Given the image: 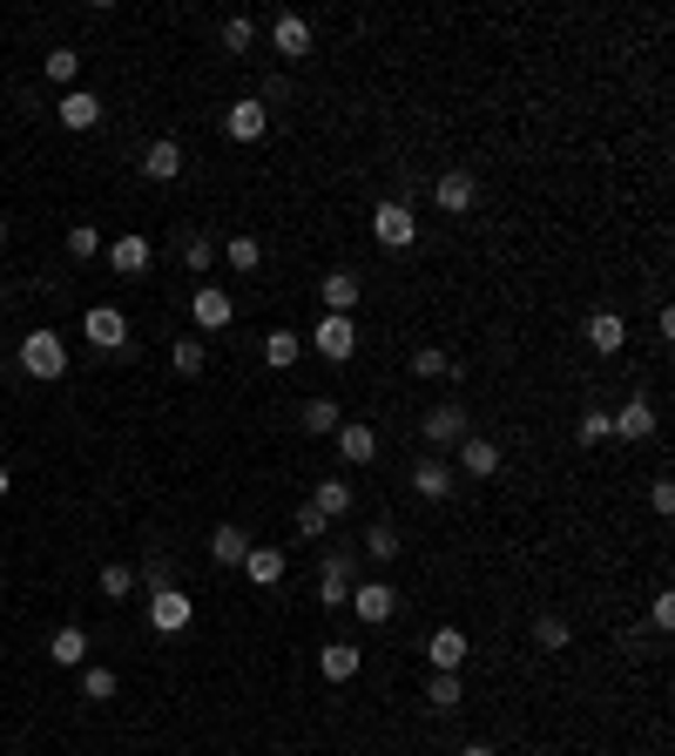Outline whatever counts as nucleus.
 I'll use <instances>...</instances> for the list:
<instances>
[{
	"instance_id": "nucleus-4",
	"label": "nucleus",
	"mask_w": 675,
	"mask_h": 756,
	"mask_svg": "<svg viewBox=\"0 0 675 756\" xmlns=\"http://www.w3.org/2000/svg\"><path fill=\"white\" fill-rule=\"evenodd\" d=\"M81 338L95 344V352H122V344H129V318H122V304H88L81 311Z\"/></svg>"
},
{
	"instance_id": "nucleus-28",
	"label": "nucleus",
	"mask_w": 675,
	"mask_h": 756,
	"mask_svg": "<svg viewBox=\"0 0 675 756\" xmlns=\"http://www.w3.org/2000/svg\"><path fill=\"white\" fill-rule=\"evenodd\" d=\"M459 703H467V682H459V676H440V669H433V682H425V709L453 716Z\"/></svg>"
},
{
	"instance_id": "nucleus-32",
	"label": "nucleus",
	"mask_w": 675,
	"mask_h": 756,
	"mask_svg": "<svg viewBox=\"0 0 675 756\" xmlns=\"http://www.w3.org/2000/svg\"><path fill=\"white\" fill-rule=\"evenodd\" d=\"M169 365H176V378H203V338H176Z\"/></svg>"
},
{
	"instance_id": "nucleus-20",
	"label": "nucleus",
	"mask_w": 675,
	"mask_h": 756,
	"mask_svg": "<svg viewBox=\"0 0 675 756\" xmlns=\"http://www.w3.org/2000/svg\"><path fill=\"white\" fill-rule=\"evenodd\" d=\"M338 459L345 466H372L379 459V432L372 426H338Z\"/></svg>"
},
{
	"instance_id": "nucleus-41",
	"label": "nucleus",
	"mask_w": 675,
	"mask_h": 756,
	"mask_svg": "<svg viewBox=\"0 0 675 756\" xmlns=\"http://www.w3.org/2000/svg\"><path fill=\"white\" fill-rule=\"evenodd\" d=\"M182 264H190V270L203 277L209 264H217V243H209V237H190V250H182Z\"/></svg>"
},
{
	"instance_id": "nucleus-47",
	"label": "nucleus",
	"mask_w": 675,
	"mask_h": 756,
	"mask_svg": "<svg viewBox=\"0 0 675 756\" xmlns=\"http://www.w3.org/2000/svg\"><path fill=\"white\" fill-rule=\"evenodd\" d=\"M459 756H494V749H486V743H467V749H459Z\"/></svg>"
},
{
	"instance_id": "nucleus-23",
	"label": "nucleus",
	"mask_w": 675,
	"mask_h": 756,
	"mask_svg": "<svg viewBox=\"0 0 675 756\" xmlns=\"http://www.w3.org/2000/svg\"><path fill=\"white\" fill-rule=\"evenodd\" d=\"M318 669H324V682H352V676L365 669V655H358L352 642H324V648H318Z\"/></svg>"
},
{
	"instance_id": "nucleus-13",
	"label": "nucleus",
	"mask_w": 675,
	"mask_h": 756,
	"mask_svg": "<svg viewBox=\"0 0 675 756\" xmlns=\"http://www.w3.org/2000/svg\"><path fill=\"white\" fill-rule=\"evenodd\" d=\"M224 129H230V142H264V129H270V109L257 102V94H243V102H230Z\"/></svg>"
},
{
	"instance_id": "nucleus-12",
	"label": "nucleus",
	"mask_w": 675,
	"mask_h": 756,
	"mask_svg": "<svg viewBox=\"0 0 675 756\" xmlns=\"http://www.w3.org/2000/svg\"><path fill=\"white\" fill-rule=\"evenodd\" d=\"M581 331H588V344H595V352L601 358H615L622 352V344H628V318H622V311H588V325H581Z\"/></svg>"
},
{
	"instance_id": "nucleus-5",
	"label": "nucleus",
	"mask_w": 675,
	"mask_h": 756,
	"mask_svg": "<svg viewBox=\"0 0 675 756\" xmlns=\"http://www.w3.org/2000/svg\"><path fill=\"white\" fill-rule=\"evenodd\" d=\"M365 628H379V621H392L398 615V588L392 581H352V602H345Z\"/></svg>"
},
{
	"instance_id": "nucleus-26",
	"label": "nucleus",
	"mask_w": 675,
	"mask_h": 756,
	"mask_svg": "<svg viewBox=\"0 0 675 756\" xmlns=\"http://www.w3.org/2000/svg\"><path fill=\"white\" fill-rule=\"evenodd\" d=\"M311 507L324 514V520H338V514H352V487L338 480V472H324V480H311Z\"/></svg>"
},
{
	"instance_id": "nucleus-19",
	"label": "nucleus",
	"mask_w": 675,
	"mask_h": 756,
	"mask_svg": "<svg viewBox=\"0 0 675 756\" xmlns=\"http://www.w3.org/2000/svg\"><path fill=\"white\" fill-rule=\"evenodd\" d=\"M284 567H291L284 547H257V541H251V554H243V575H251V588H278Z\"/></svg>"
},
{
	"instance_id": "nucleus-10",
	"label": "nucleus",
	"mask_w": 675,
	"mask_h": 756,
	"mask_svg": "<svg viewBox=\"0 0 675 756\" xmlns=\"http://www.w3.org/2000/svg\"><path fill=\"white\" fill-rule=\"evenodd\" d=\"M433 203H440L446 216H467V210L480 203V182H473V169H446V176L433 182Z\"/></svg>"
},
{
	"instance_id": "nucleus-31",
	"label": "nucleus",
	"mask_w": 675,
	"mask_h": 756,
	"mask_svg": "<svg viewBox=\"0 0 675 756\" xmlns=\"http://www.w3.org/2000/svg\"><path fill=\"white\" fill-rule=\"evenodd\" d=\"M224 48H230V54H251V48H257V21H251V14H230V21H224Z\"/></svg>"
},
{
	"instance_id": "nucleus-30",
	"label": "nucleus",
	"mask_w": 675,
	"mask_h": 756,
	"mask_svg": "<svg viewBox=\"0 0 675 756\" xmlns=\"http://www.w3.org/2000/svg\"><path fill=\"white\" fill-rule=\"evenodd\" d=\"M568 642H574V628H568L561 615H540V621H534V648H547V655H561Z\"/></svg>"
},
{
	"instance_id": "nucleus-11",
	"label": "nucleus",
	"mask_w": 675,
	"mask_h": 756,
	"mask_svg": "<svg viewBox=\"0 0 675 756\" xmlns=\"http://www.w3.org/2000/svg\"><path fill=\"white\" fill-rule=\"evenodd\" d=\"M190 318H196L203 331H224V325L237 318V304H230V291H224V284H196V298H190Z\"/></svg>"
},
{
	"instance_id": "nucleus-38",
	"label": "nucleus",
	"mask_w": 675,
	"mask_h": 756,
	"mask_svg": "<svg viewBox=\"0 0 675 756\" xmlns=\"http://www.w3.org/2000/svg\"><path fill=\"white\" fill-rule=\"evenodd\" d=\"M75 75H81V54H75V48H54V54H48V81H61V88H68Z\"/></svg>"
},
{
	"instance_id": "nucleus-22",
	"label": "nucleus",
	"mask_w": 675,
	"mask_h": 756,
	"mask_svg": "<svg viewBox=\"0 0 675 756\" xmlns=\"http://www.w3.org/2000/svg\"><path fill=\"white\" fill-rule=\"evenodd\" d=\"M243 554H251V533H243L237 520H224L217 533H209V560L217 567H243Z\"/></svg>"
},
{
	"instance_id": "nucleus-34",
	"label": "nucleus",
	"mask_w": 675,
	"mask_h": 756,
	"mask_svg": "<svg viewBox=\"0 0 675 756\" xmlns=\"http://www.w3.org/2000/svg\"><path fill=\"white\" fill-rule=\"evenodd\" d=\"M129 588H136V567L109 560V567H102V594H109V602H129Z\"/></svg>"
},
{
	"instance_id": "nucleus-14",
	"label": "nucleus",
	"mask_w": 675,
	"mask_h": 756,
	"mask_svg": "<svg viewBox=\"0 0 675 756\" xmlns=\"http://www.w3.org/2000/svg\"><path fill=\"white\" fill-rule=\"evenodd\" d=\"M270 48H278L284 61H304V54H311V21H304V14H278V21H270Z\"/></svg>"
},
{
	"instance_id": "nucleus-27",
	"label": "nucleus",
	"mask_w": 675,
	"mask_h": 756,
	"mask_svg": "<svg viewBox=\"0 0 675 756\" xmlns=\"http://www.w3.org/2000/svg\"><path fill=\"white\" fill-rule=\"evenodd\" d=\"M297 358H304V338H297V331H284V325H278V331L264 338V365H270V371H291Z\"/></svg>"
},
{
	"instance_id": "nucleus-48",
	"label": "nucleus",
	"mask_w": 675,
	"mask_h": 756,
	"mask_svg": "<svg viewBox=\"0 0 675 756\" xmlns=\"http://www.w3.org/2000/svg\"><path fill=\"white\" fill-rule=\"evenodd\" d=\"M14 493V480H8V466H0V500H8Z\"/></svg>"
},
{
	"instance_id": "nucleus-18",
	"label": "nucleus",
	"mask_w": 675,
	"mask_h": 756,
	"mask_svg": "<svg viewBox=\"0 0 675 756\" xmlns=\"http://www.w3.org/2000/svg\"><path fill=\"white\" fill-rule=\"evenodd\" d=\"M358 298H365V277H358V270H331V277H324V311L352 318V311H358Z\"/></svg>"
},
{
	"instance_id": "nucleus-7",
	"label": "nucleus",
	"mask_w": 675,
	"mask_h": 756,
	"mask_svg": "<svg viewBox=\"0 0 675 756\" xmlns=\"http://www.w3.org/2000/svg\"><path fill=\"white\" fill-rule=\"evenodd\" d=\"M473 432V419H467V405H433V413H425L419 419V439H425V446H459V439H467Z\"/></svg>"
},
{
	"instance_id": "nucleus-6",
	"label": "nucleus",
	"mask_w": 675,
	"mask_h": 756,
	"mask_svg": "<svg viewBox=\"0 0 675 756\" xmlns=\"http://www.w3.org/2000/svg\"><path fill=\"white\" fill-rule=\"evenodd\" d=\"M352 581H358V554H352V547L324 554V575H318V602H324V608H345V602H352Z\"/></svg>"
},
{
	"instance_id": "nucleus-49",
	"label": "nucleus",
	"mask_w": 675,
	"mask_h": 756,
	"mask_svg": "<svg viewBox=\"0 0 675 756\" xmlns=\"http://www.w3.org/2000/svg\"><path fill=\"white\" fill-rule=\"evenodd\" d=\"M0 243H8V216H0Z\"/></svg>"
},
{
	"instance_id": "nucleus-43",
	"label": "nucleus",
	"mask_w": 675,
	"mask_h": 756,
	"mask_svg": "<svg viewBox=\"0 0 675 756\" xmlns=\"http://www.w3.org/2000/svg\"><path fill=\"white\" fill-rule=\"evenodd\" d=\"M365 554H372V560H392V554H398V533H392V527H372V533H365Z\"/></svg>"
},
{
	"instance_id": "nucleus-1",
	"label": "nucleus",
	"mask_w": 675,
	"mask_h": 756,
	"mask_svg": "<svg viewBox=\"0 0 675 756\" xmlns=\"http://www.w3.org/2000/svg\"><path fill=\"white\" fill-rule=\"evenodd\" d=\"M21 371L27 378H68V344H61L48 325H35L21 338Z\"/></svg>"
},
{
	"instance_id": "nucleus-21",
	"label": "nucleus",
	"mask_w": 675,
	"mask_h": 756,
	"mask_svg": "<svg viewBox=\"0 0 675 756\" xmlns=\"http://www.w3.org/2000/svg\"><path fill=\"white\" fill-rule=\"evenodd\" d=\"M54 115H61V129H95V122H102V102H95L88 88H68Z\"/></svg>"
},
{
	"instance_id": "nucleus-25",
	"label": "nucleus",
	"mask_w": 675,
	"mask_h": 756,
	"mask_svg": "<svg viewBox=\"0 0 675 756\" xmlns=\"http://www.w3.org/2000/svg\"><path fill=\"white\" fill-rule=\"evenodd\" d=\"M48 662H61V669H88V635L68 621V628H54V642H48Z\"/></svg>"
},
{
	"instance_id": "nucleus-46",
	"label": "nucleus",
	"mask_w": 675,
	"mask_h": 756,
	"mask_svg": "<svg viewBox=\"0 0 675 756\" xmlns=\"http://www.w3.org/2000/svg\"><path fill=\"white\" fill-rule=\"evenodd\" d=\"M649 621H655V628H675V594H668V588L649 602Z\"/></svg>"
},
{
	"instance_id": "nucleus-44",
	"label": "nucleus",
	"mask_w": 675,
	"mask_h": 756,
	"mask_svg": "<svg viewBox=\"0 0 675 756\" xmlns=\"http://www.w3.org/2000/svg\"><path fill=\"white\" fill-rule=\"evenodd\" d=\"M649 507L655 514H675V480H668V472H655V480H649Z\"/></svg>"
},
{
	"instance_id": "nucleus-16",
	"label": "nucleus",
	"mask_w": 675,
	"mask_h": 756,
	"mask_svg": "<svg viewBox=\"0 0 675 756\" xmlns=\"http://www.w3.org/2000/svg\"><path fill=\"white\" fill-rule=\"evenodd\" d=\"M608 426H615V439H655V405L635 392L622 413H608Z\"/></svg>"
},
{
	"instance_id": "nucleus-9",
	"label": "nucleus",
	"mask_w": 675,
	"mask_h": 756,
	"mask_svg": "<svg viewBox=\"0 0 675 756\" xmlns=\"http://www.w3.org/2000/svg\"><path fill=\"white\" fill-rule=\"evenodd\" d=\"M467 655H473V642H467V628H433V642H425V662H433V669L440 676H459V669H467Z\"/></svg>"
},
{
	"instance_id": "nucleus-36",
	"label": "nucleus",
	"mask_w": 675,
	"mask_h": 756,
	"mask_svg": "<svg viewBox=\"0 0 675 756\" xmlns=\"http://www.w3.org/2000/svg\"><path fill=\"white\" fill-rule=\"evenodd\" d=\"M81 696L88 703H109L115 696V669H102V662H95V669H81Z\"/></svg>"
},
{
	"instance_id": "nucleus-40",
	"label": "nucleus",
	"mask_w": 675,
	"mask_h": 756,
	"mask_svg": "<svg viewBox=\"0 0 675 756\" xmlns=\"http://www.w3.org/2000/svg\"><path fill=\"white\" fill-rule=\"evenodd\" d=\"M95 250H102V230L95 224H75L68 230V257H95Z\"/></svg>"
},
{
	"instance_id": "nucleus-2",
	"label": "nucleus",
	"mask_w": 675,
	"mask_h": 756,
	"mask_svg": "<svg viewBox=\"0 0 675 756\" xmlns=\"http://www.w3.org/2000/svg\"><path fill=\"white\" fill-rule=\"evenodd\" d=\"M372 237H379L385 250H412V243H419V216H412V203H406V197H385V203L372 210Z\"/></svg>"
},
{
	"instance_id": "nucleus-17",
	"label": "nucleus",
	"mask_w": 675,
	"mask_h": 756,
	"mask_svg": "<svg viewBox=\"0 0 675 756\" xmlns=\"http://www.w3.org/2000/svg\"><path fill=\"white\" fill-rule=\"evenodd\" d=\"M142 176H149V182H176V176H182V142L156 136V142L142 149Z\"/></svg>"
},
{
	"instance_id": "nucleus-50",
	"label": "nucleus",
	"mask_w": 675,
	"mask_h": 756,
	"mask_svg": "<svg viewBox=\"0 0 675 756\" xmlns=\"http://www.w3.org/2000/svg\"><path fill=\"white\" fill-rule=\"evenodd\" d=\"M0 298H8V277H0Z\"/></svg>"
},
{
	"instance_id": "nucleus-39",
	"label": "nucleus",
	"mask_w": 675,
	"mask_h": 756,
	"mask_svg": "<svg viewBox=\"0 0 675 756\" xmlns=\"http://www.w3.org/2000/svg\"><path fill=\"white\" fill-rule=\"evenodd\" d=\"M412 378H446V352H440V344H419V352H412Z\"/></svg>"
},
{
	"instance_id": "nucleus-8",
	"label": "nucleus",
	"mask_w": 675,
	"mask_h": 756,
	"mask_svg": "<svg viewBox=\"0 0 675 756\" xmlns=\"http://www.w3.org/2000/svg\"><path fill=\"white\" fill-rule=\"evenodd\" d=\"M190 615H196V602L182 588H156V594H149V628H156V635H182Z\"/></svg>"
},
{
	"instance_id": "nucleus-29",
	"label": "nucleus",
	"mask_w": 675,
	"mask_h": 756,
	"mask_svg": "<svg viewBox=\"0 0 675 756\" xmlns=\"http://www.w3.org/2000/svg\"><path fill=\"white\" fill-rule=\"evenodd\" d=\"M412 487H419V500H446L453 493V466H440V459L412 466Z\"/></svg>"
},
{
	"instance_id": "nucleus-24",
	"label": "nucleus",
	"mask_w": 675,
	"mask_h": 756,
	"mask_svg": "<svg viewBox=\"0 0 675 756\" xmlns=\"http://www.w3.org/2000/svg\"><path fill=\"white\" fill-rule=\"evenodd\" d=\"M109 264H115V277H149V237H115Z\"/></svg>"
},
{
	"instance_id": "nucleus-37",
	"label": "nucleus",
	"mask_w": 675,
	"mask_h": 756,
	"mask_svg": "<svg viewBox=\"0 0 675 756\" xmlns=\"http://www.w3.org/2000/svg\"><path fill=\"white\" fill-rule=\"evenodd\" d=\"M601 439H615V426H608L601 405H588V413H581V446H601Z\"/></svg>"
},
{
	"instance_id": "nucleus-45",
	"label": "nucleus",
	"mask_w": 675,
	"mask_h": 756,
	"mask_svg": "<svg viewBox=\"0 0 675 756\" xmlns=\"http://www.w3.org/2000/svg\"><path fill=\"white\" fill-rule=\"evenodd\" d=\"M136 581H142L149 594H156V588H176V581H169V560H142V567H136Z\"/></svg>"
},
{
	"instance_id": "nucleus-35",
	"label": "nucleus",
	"mask_w": 675,
	"mask_h": 756,
	"mask_svg": "<svg viewBox=\"0 0 675 756\" xmlns=\"http://www.w3.org/2000/svg\"><path fill=\"white\" fill-rule=\"evenodd\" d=\"M224 257H230V270H257V264H264V243H257V237H230Z\"/></svg>"
},
{
	"instance_id": "nucleus-33",
	"label": "nucleus",
	"mask_w": 675,
	"mask_h": 756,
	"mask_svg": "<svg viewBox=\"0 0 675 756\" xmlns=\"http://www.w3.org/2000/svg\"><path fill=\"white\" fill-rule=\"evenodd\" d=\"M345 419H338V399H311L304 405V432H338Z\"/></svg>"
},
{
	"instance_id": "nucleus-42",
	"label": "nucleus",
	"mask_w": 675,
	"mask_h": 756,
	"mask_svg": "<svg viewBox=\"0 0 675 756\" xmlns=\"http://www.w3.org/2000/svg\"><path fill=\"white\" fill-rule=\"evenodd\" d=\"M297 533H304V541H324V533H331V520L311 507V500H304V507H297Z\"/></svg>"
},
{
	"instance_id": "nucleus-15",
	"label": "nucleus",
	"mask_w": 675,
	"mask_h": 756,
	"mask_svg": "<svg viewBox=\"0 0 675 756\" xmlns=\"http://www.w3.org/2000/svg\"><path fill=\"white\" fill-rule=\"evenodd\" d=\"M459 472H467V480H494V472H500V446H494V439H480V432H467V439H459Z\"/></svg>"
},
{
	"instance_id": "nucleus-3",
	"label": "nucleus",
	"mask_w": 675,
	"mask_h": 756,
	"mask_svg": "<svg viewBox=\"0 0 675 756\" xmlns=\"http://www.w3.org/2000/svg\"><path fill=\"white\" fill-rule=\"evenodd\" d=\"M311 352L331 358V365H345L358 352V318H338V311H324V318L311 325Z\"/></svg>"
}]
</instances>
